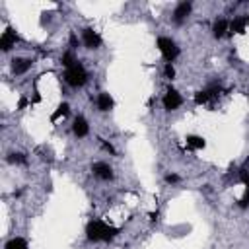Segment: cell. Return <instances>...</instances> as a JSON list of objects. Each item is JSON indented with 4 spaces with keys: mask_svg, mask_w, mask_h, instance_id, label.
<instances>
[{
    "mask_svg": "<svg viewBox=\"0 0 249 249\" xmlns=\"http://www.w3.org/2000/svg\"><path fill=\"white\" fill-rule=\"evenodd\" d=\"M31 68V60L27 58H14L12 60V72L14 74H25Z\"/></svg>",
    "mask_w": 249,
    "mask_h": 249,
    "instance_id": "obj_14",
    "label": "cell"
},
{
    "mask_svg": "<svg viewBox=\"0 0 249 249\" xmlns=\"http://www.w3.org/2000/svg\"><path fill=\"white\" fill-rule=\"evenodd\" d=\"M228 31H230V21H228V19L220 18V19H216V21H214V25H212V35H214L216 39L226 37V35H228Z\"/></svg>",
    "mask_w": 249,
    "mask_h": 249,
    "instance_id": "obj_11",
    "label": "cell"
},
{
    "mask_svg": "<svg viewBox=\"0 0 249 249\" xmlns=\"http://www.w3.org/2000/svg\"><path fill=\"white\" fill-rule=\"evenodd\" d=\"M181 103H183L181 93L175 88H167V91L163 95V107H165V111H175Z\"/></svg>",
    "mask_w": 249,
    "mask_h": 249,
    "instance_id": "obj_5",
    "label": "cell"
},
{
    "mask_svg": "<svg viewBox=\"0 0 249 249\" xmlns=\"http://www.w3.org/2000/svg\"><path fill=\"white\" fill-rule=\"evenodd\" d=\"M99 140H101V138H99ZM101 144H103V148H105V150H107V152H111V154H115V148H113V146H111V144H107V142H105V140H101Z\"/></svg>",
    "mask_w": 249,
    "mask_h": 249,
    "instance_id": "obj_24",
    "label": "cell"
},
{
    "mask_svg": "<svg viewBox=\"0 0 249 249\" xmlns=\"http://www.w3.org/2000/svg\"><path fill=\"white\" fill-rule=\"evenodd\" d=\"M237 175H239V181H241V183L245 185V189H249V171L241 167V169L237 171Z\"/></svg>",
    "mask_w": 249,
    "mask_h": 249,
    "instance_id": "obj_19",
    "label": "cell"
},
{
    "mask_svg": "<svg viewBox=\"0 0 249 249\" xmlns=\"http://www.w3.org/2000/svg\"><path fill=\"white\" fill-rule=\"evenodd\" d=\"M158 49H160L161 56L165 58V62H171L173 64V60L179 56V47L169 37H158Z\"/></svg>",
    "mask_w": 249,
    "mask_h": 249,
    "instance_id": "obj_3",
    "label": "cell"
},
{
    "mask_svg": "<svg viewBox=\"0 0 249 249\" xmlns=\"http://www.w3.org/2000/svg\"><path fill=\"white\" fill-rule=\"evenodd\" d=\"M76 62H78V60L74 58V54H72L70 51L62 54V66H64V68H70V66H72V64H76Z\"/></svg>",
    "mask_w": 249,
    "mask_h": 249,
    "instance_id": "obj_18",
    "label": "cell"
},
{
    "mask_svg": "<svg viewBox=\"0 0 249 249\" xmlns=\"http://www.w3.org/2000/svg\"><path fill=\"white\" fill-rule=\"evenodd\" d=\"M68 111H70L68 103H60V105L56 107V111L51 115V121H58L60 117H66V115H68Z\"/></svg>",
    "mask_w": 249,
    "mask_h": 249,
    "instance_id": "obj_17",
    "label": "cell"
},
{
    "mask_svg": "<svg viewBox=\"0 0 249 249\" xmlns=\"http://www.w3.org/2000/svg\"><path fill=\"white\" fill-rule=\"evenodd\" d=\"M163 74H165V78H167V80H173V78H175V68H173V64H171V62H165Z\"/></svg>",
    "mask_w": 249,
    "mask_h": 249,
    "instance_id": "obj_20",
    "label": "cell"
},
{
    "mask_svg": "<svg viewBox=\"0 0 249 249\" xmlns=\"http://www.w3.org/2000/svg\"><path fill=\"white\" fill-rule=\"evenodd\" d=\"M165 181H167V183H177V181H179V175H175V173H169V175L165 177Z\"/></svg>",
    "mask_w": 249,
    "mask_h": 249,
    "instance_id": "obj_23",
    "label": "cell"
},
{
    "mask_svg": "<svg viewBox=\"0 0 249 249\" xmlns=\"http://www.w3.org/2000/svg\"><path fill=\"white\" fill-rule=\"evenodd\" d=\"M64 80H66L68 86L80 88V86H84V84L88 82V72H86V68H84L80 62H76V64H72L70 68H66Z\"/></svg>",
    "mask_w": 249,
    "mask_h": 249,
    "instance_id": "obj_2",
    "label": "cell"
},
{
    "mask_svg": "<svg viewBox=\"0 0 249 249\" xmlns=\"http://www.w3.org/2000/svg\"><path fill=\"white\" fill-rule=\"evenodd\" d=\"M8 161H12V163H25V156L23 154H10Z\"/></svg>",
    "mask_w": 249,
    "mask_h": 249,
    "instance_id": "obj_21",
    "label": "cell"
},
{
    "mask_svg": "<svg viewBox=\"0 0 249 249\" xmlns=\"http://www.w3.org/2000/svg\"><path fill=\"white\" fill-rule=\"evenodd\" d=\"M117 233H119V230L115 226L105 224L103 220H91L86 226V235L89 241H111Z\"/></svg>",
    "mask_w": 249,
    "mask_h": 249,
    "instance_id": "obj_1",
    "label": "cell"
},
{
    "mask_svg": "<svg viewBox=\"0 0 249 249\" xmlns=\"http://www.w3.org/2000/svg\"><path fill=\"white\" fill-rule=\"evenodd\" d=\"M6 249H27V241L23 237H14L6 243Z\"/></svg>",
    "mask_w": 249,
    "mask_h": 249,
    "instance_id": "obj_16",
    "label": "cell"
},
{
    "mask_svg": "<svg viewBox=\"0 0 249 249\" xmlns=\"http://www.w3.org/2000/svg\"><path fill=\"white\" fill-rule=\"evenodd\" d=\"M72 130H74V134L76 136H86L88 132H89V124H88V121L82 117V115H78L76 119H74V124H72Z\"/></svg>",
    "mask_w": 249,
    "mask_h": 249,
    "instance_id": "obj_12",
    "label": "cell"
},
{
    "mask_svg": "<svg viewBox=\"0 0 249 249\" xmlns=\"http://www.w3.org/2000/svg\"><path fill=\"white\" fill-rule=\"evenodd\" d=\"M82 41H84V45H86L88 49H99V47H101V37H99V33H97L95 29H91V27H86V29L82 31Z\"/></svg>",
    "mask_w": 249,
    "mask_h": 249,
    "instance_id": "obj_6",
    "label": "cell"
},
{
    "mask_svg": "<svg viewBox=\"0 0 249 249\" xmlns=\"http://www.w3.org/2000/svg\"><path fill=\"white\" fill-rule=\"evenodd\" d=\"M220 91H222V88H220L218 84H212V86H208V88H204V89L196 91V95H195V103H196V105L208 103V101H212L214 97H218V95H220Z\"/></svg>",
    "mask_w": 249,
    "mask_h": 249,
    "instance_id": "obj_4",
    "label": "cell"
},
{
    "mask_svg": "<svg viewBox=\"0 0 249 249\" xmlns=\"http://www.w3.org/2000/svg\"><path fill=\"white\" fill-rule=\"evenodd\" d=\"M237 204H239V208H247V206H249V189H245V195L239 198Z\"/></svg>",
    "mask_w": 249,
    "mask_h": 249,
    "instance_id": "obj_22",
    "label": "cell"
},
{
    "mask_svg": "<svg viewBox=\"0 0 249 249\" xmlns=\"http://www.w3.org/2000/svg\"><path fill=\"white\" fill-rule=\"evenodd\" d=\"M249 25V16H237L230 21V33H245Z\"/></svg>",
    "mask_w": 249,
    "mask_h": 249,
    "instance_id": "obj_10",
    "label": "cell"
},
{
    "mask_svg": "<svg viewBox=\"0 0 249 249\" xmlns=\"http://www.w3.org/2000/svg\"><path fill=\"white\" fill-rule=\"evenodd\" d=\"M91 171H93L95 177H99V179H103V181L113 179V169H111V165L105 163V161H97V163H93V165H91Z\"/></svg>",
    "mask_w": 249,
    "mask_h": 249,
    "instance_id": "obj_7",
    "label": "cell"
},
{
    "mask_svg": "<svg viewBox=\"0 0 249 249\" xmlns=\"http://www.w3.org/2000/svg\"><path fill=\"white\" fill-rule=\"evenodd\" d=\"M187 146H189L191 150H202V148L206 146V142H204L202 136H195V134H191V136H187Z\"/></svg>",
    "mask_w": 249,
    "mask_h": 249,
    "instance_id": "obj_15",
    "label": "cell"
},
{
    "mask_svg": "<svg viewBox=\"0 0 249 249\" xmlns=\"http://www.w3.org/2000/svg\"><path fill=\"white\" fill-rule=\"evenodd\" d=\"M191 8H193L191 2H179L175 6V10H173V21L175 23H183L187 19V16L191 14Z\"/></svg>",
    "mask_w": 249,
    "mask_h": 249,
    "instance_id": "obj_8",
    "label": "cell"
},
{
    "mask_svg": "<svg viewBox=\"0 0 249 249\" xmlns=\"http://www.w3.org/2000/svg\"><path fill=\"white\" fill-rule=\"evenodd\" d=\"M113 105H115V101H113V97L107 93V91H101L99 95H97V109L99 111H111L113 109Z\"/></svg>",
    "mask_w": 249,
    "mask_h": 249,
    "instance_id": "obj_13",
    "label": "cell"
},
{
    "mask_svg": "<svg viewBox=\"0 0 249 249\" xmlns=\"http://www.w3.org/2000/svg\"><path fill=\"white\" fill-rule=\"evenodd\" d=\"M16 43H18V35H16V31H14L12 27H8V29L2 33V37H0V49L6 53V51H10L12 47H16Z\"/></svg>",
    "mask_w": 249,
    "mask_h": 249,
    "instance_id": "obj_9",
    "label": "cell"
}]
</instances>
